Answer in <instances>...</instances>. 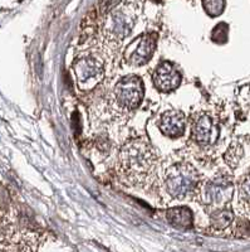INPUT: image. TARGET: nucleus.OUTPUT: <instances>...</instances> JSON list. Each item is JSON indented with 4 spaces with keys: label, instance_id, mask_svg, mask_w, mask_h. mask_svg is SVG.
I'll return each instance as SVG.
<instances>
[{
    "label": "nucleus",
    "instance_id": "nucleus-15",
    "mask_svg": "<svg viewBox=\"0 0 250 252\" xmlns=\"http://www.w3.org/2000/svg\"><path fill=\"white\" fill-rule=\"evenodd\" d=\"M243 154H244L243 146L239 143H233L229 146V149L226 150V153L224 155L225 163L230 166V168H236L240 159L243 158Z\"/></svg>",
    "mask_w": 250,
    "mask_h": 252
},
{
    "label": "nucleus",
    "instance_id": "nucleus-7",
    "mask_svg": "<svg viewBox=\"0 0 250 252\" xmlns=\"http://www.w3.org/2000/svg\"><path fill=\"white\" fill-rule=\"evenodd\" d=\"M219 139V126L210 114L199 111L190 119V140L200 148H210Z\"/></svg>",
    "mask_w": 250,
    "mask_h": 252
},
{
    "label": "nucleus",
    "instance_id": "nucleus-8",
    "mask_svg": "<svg viewBox=\"0 0 250 252\" xmlns=\"http://www.w3.org/2000/svg\"><path fill=\"white\" fill-rule=\"evenodd\" d=\"M73 71L80 89L82 91H89L102 81L105 76V64L98 57L84 56L74 62Z\"/></svg>",
    "mask_w": 250,
    "mask_h": 252
},
{
    "label": "nucleus",
    "instance_id": "nucleus-5",
    "mask_svg": "<svg viewBox=\"0 0 250 252\" xmlns=\"http://www.w3.org/2000/svg\"><path fill=\"white\" fill-rule=\"evenodd\" d=\"M37 236L35 231L29 228L27 220L17 206L0 204V242L6 246L27 245Z\"/></svg>",
    "mask_w": 250,
    "mask_h": 252
},
{
    "label": "nucleus",
    "instance_id": "nucleus-12",
    "mask_svg": "<svg viewBox=\"0 0 250 252\" xmlns=\"http://www.w3.org/2000/svg\"><path fill=\"white\" fill-rule=\"evenodd\" d=\"M168 223L177 228H189L193 224V213L186 207H175L166 212Z\"/></svg>",
    "mask_w": 250,
    "mask_h": 252
},
{
    "label": "nucleus",
    "instance_id": "nucleus-6",
    "mask_svg": "<svg viewBox=\"0 0 250 252\" xmlns=\"http://www.w3.org/2000/svg\"><path fill=\"white\" fill-rule=\"evenodd\" d=\"M143 94L145 89L142 80L136 75H128L114 85L110 102L121 111H132L139 106Z\"/></svg>",
    "mask_w": 250,
    "mask_h": 252
},
{
    "label": "nucleus",
    "instance_id": "nucleus-1",
    "mask_svg": "<svg viewBox=\"0 0 250 252\" xmlns=\"http://www.w3.org/2000/svg\"><path fill=\"white\" fill-rule=\"evenodd\" d=\"M159 157L154 146L142 139L130 140L119 149L117 174L123 184L135 188L147 187L155 181Z\"/></svg>",
    "mask_w": 250,
    "mask_h": 252
},
{
    "label": "nucleus",
    "instance_id": "nucleus-2",
    "mask_svg": "<svg viewBox=\"0 0 250 252\" xmlns=\"http://www.w3.org/2000/svg\"><path fill=\"white\" fill-rule=\"evenodd\" d=\"M139 15V3H117L112 10L103 17L101 37L105 44L117 47L131 34Z\"/></svg>",
    "mask_w": 250,
    "mask_h": 252
},
{
    "label": "nucleus",
    "instance_id": "nucleus-10",
    "mask_svg": "<svg viewBox=\"0 0 250 252\" xmlns=\"http://www.w3.org/2000/svg\"><path fill=\"white\" fill-rule=\"evenodd\" d=\"M181 80V73L168 61L160 63L154 72V85L159 91H173L180 86Z\"/></svg>",
    "mask_w": 250,
    "mask_h": 252
},
{
    "label": "nucleus",
    "instance_id": "nucleus-11",
    "mask_svg": "<svg viewBox=\"0 0 250 252\" xmlns=\"http://www.w3.org/2000/svg\"><path fill=\"white\" fill-rule=\"evenodd\" d=\"M186 126V116L180 110H167L161 115L159 127L168 138H179L184 134Z\"/></svg>",
    "mask_w": 250,
    "mask_h": 252
},
{
    "label": "nucleus",
    "instance_id": "nucleus-13",
    "mask_svg": "<svg viewBox=\"0 0 250 252\" xmlns=\"http://www.w3.org/2000/svg\"><path fill=\"white\" fill-rule=\"evenodd\" d=\"M209 215H210L211 227L216 231H222L233 223L234 213L231 212L230 208L218 209V211L210 212Z\"/></svg>",
    "mask_w": 250,
    "mask_h": 252
},
{
    "label": "nucleus",
    "instance_id": "nucleus-9",
    "mask_svg": "<svg viewBox=\"0 0 250 252\" xmlns=\"http://www.w3.org/2000/svg\"><path fill=\"white\" fill-rule=\"evenodd\" d=\"M156 43L157 35L155 33L139 35L126 47L123 52V60L130 66H142L154 56Z\"/></svg>",
    "mask_w": 250,
    "mask_h": 252
},
{
    "label": "nucleus",
    "instance_id": "nucleus-4",
    "mask_svg": "<svg viewBox=\"0 0 250 252\" xmlns=\"http://www.w3.org/2000/svg\"><path fill=\"white\" fill-rule=\"evenodd\" d=\"M233 178L226 173H220L214 175L210 179L201 181L194 194V198L210 213L218 209L227 208L233 199Z\"/></svg>",
    "mask_w": 250,
    "mask_h": 252
},
{
    "label": "nucleus",
    "instance_id": "nucleus-14",
    "mask_svg": "<svg viewBox=\"0 0 250 252\" xmlns=\"http://www.w3.org/2000/svg\"><path fill=\"white\" fill-rule=\"evenodd\" d=\"M238 190L242 212H247L250 209V173L240 179L238 184Z\"/></svg>",
    "mask_w": 250,
    "mask_h": 252
},
{
    "label": "nucleus",
    "instance_id": "nucleus-3",
    "mask_svg": "<svg viewBox=\"0 0 250 252\" xmlns=\"http://www.w3.org/2000/svg\"><path fill=\"white\" fill-rule=\"evenodd\" d=\"M201 181V175L193 164L189 161H175L164 172L162 187L172 199L182 201L194 197Z\"/></svg>",
    "mask_w": 250,
    "mask_h": 252
},
{
    "label": "nucleus",
    "instance_id": "nucleus-16",
    "mask_svg": "<svg viewBox=\"0 0 250 252\" xmlns=\"http://www.w3.org/2000/svg\"><path fill=\"white\" fill-rule=\"evenodd\" d=\"M28 249L24 245H14V246H8L6 249L0 250V252H27Z\"/></svg>",
    "mask_w": 250,
    "mask_h": 252
}]
</instances>
